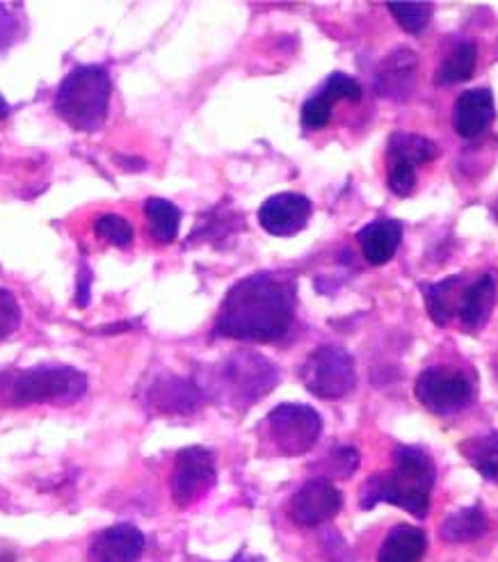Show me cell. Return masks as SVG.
I'll use <instances>...</instances> for the list:
<instances>
[{
    "label": "cell",
    "mask_w": 498,
    "mask_h": 562,
    "mask_svg": "<svg viewBox=\"0 0 498 562\" xmlns=\"http://www.w3.org/2000/svg\"><path fill=\"white\" fill-rule=\"evenodd\" d=\"M113 97V78L103 67H76L55 94V110L76 131H99L110 110Z\"/></svg>",
    "instance_id": "3"
},
{
    "label": "cell",
    "mask_w": 498,
    "mask_h": 562,
    "mask_svg": "<svg viewBox=\"0 0 498 562\" xmlns=\"http://www.w3.org/2000/svg\"><path fill=\"white\" fill-rule=\"evenodd\" d=\"M21 325V306L12 291L0 289V341H5Z\"/></svg>",
    "instance_id": "29"
},
{
    "label": "cell",
    "mask_w": 498,
    "mask_h": 562,
    "mask_svg": "<svg viewBox=\"0 0 498 562\" xmlns=\"http://www.w3.org/2000/svg\"><path fill=\"white\" fill-rule=\"evenodd\" d=\"M386 8L409 35H421L432 19L430 3H386Z\"/></svg>",
    "instance_id": "27"
},
{
    "label": "cell",
    "mask_w": 498,
    "mask_h": 562,
    "mask_svg": "<svg viewBox=\"0 0 498 562\" xmlns=\"http://www.w3.org/2000/svg\"><path fill=\"white\" fill-rule=\"evenodd\" d=\"M217 481L215 458L202 446H190L177 456L172 473V498L179 508L204 498Z\"/></svg>",
    "instance_id": "9"
},
{
    "label": "cell",
    "mask_w": 498,
    "mask_h": 562,
    "mask_svg": "<svg viewBox=\"0 0 498 562\" xmlns=\"http://www.w3.org/2000/svg\"><path fill=\"white\" fill-rule=\"evenodd\" d=\"M494 117H496V108H494L491 90L476 88V90H466L457 97L453 108V126L460 137L474 139L483 135L494 122Z\"/></svg>",
    "instance_id": "16"
},
{
    "label": "cell",
    "mask_w": 498,
    "mask_h": 562,
    "mask_svg": "<svg viewBox=\"0 0 498 562\" xmlns=\"http://www.w3.org/2000/svg\"><path fill=\"white\" fill-rule=\"evenodd\" d=\"M215 382L231 405L245 409L261 401L265 393H270L276 386L280 373H276L272 363L259 352L238 350L223 361Z\"/></svg>",
    "instance_id": "5"
},
{
    "label": "cell",
    "mask_w": 498,
    "mask_h": 562,
    "mask_svg": "<svg viewBox=\"0 0 498 562\" xmlns=\"http://www.w3.org/2000/svg\"><path fill=\"white\" fill-rule=\"evenodd\" d=\"M343 508L341 492L327 477H314L304 483L291 498L288 515L302 528H314L335 519Z\"/></svg>",
    "instance_id": "10"
},
{
    "label": "cell",
    "mask_w": 498,
    "mask_h": 562,
    "mask_svg": "<svg viewBox=\"0 0 498 562\" xmlns=\"http://www.w3.org/2000/svg\"><path fill=\"white\" fill-rule=\"evenodd\" d=\"M295 318V293L286 279L261 272L252 274L227 293L215 321L219 336L236 341H280Z\"/></svg>",
    "instance_id": "1"
},
{
    "label": "cell",
    "mask_w": 498,
    "mask_h": 562,
    "mask_svg": "<svg viewBox=\"0 0 498 562\" xmlns=\"http://www.w3.org/2000/svg\"><path fill=\"white\" fill-rule=\"evenodd\" d=\"M234 562H242V555H238ZM259 562H263V560H259Z\"/></svg>",
    "instance_id": "32"
},
{
    "label": "cell",
    "mask_w": 498,
    "mask_h": 562,
    "mask_svg": "<svg viewBox=\"0 0 498 562\" xmlns=\"http://www.w3.org/2000/svg\"><path fill=\"white\" fill-rule=\"evenodd\" d=\"M396 469L371 475L362 487L359 505L364 510L377 503H392L417 519L430 513V490L434 485L437 469L428 453L414 446H398L394 456Z\"/></svg>",
    "instance_id": "2"
},
{
    "label": "cell",
    "mask_w": 498,
    "mask_h": 562,
    "mask_svg": "<svg viewBox=\"0 0 498 562\" xmlns=\"http://www.w3.org/2000/svg\"><path fill=\"white\" fill-rule=\"evenodd\" d=\"M359 467V453L354 448H335L329 451L327 458L318 464V469H322L325 475L329 477H350Z\"/></svg>",
    "instance_id": "28"
},
{
    "label": "cell",
    "mask_w": 498,
    "mask_h": 562,
    "mask_svg": "<svg viewBox=\"0 0 498 562\" xmlns=\"http://www.w3.org/2000/svg\"><path fill=\"white\" fill-rule=\"evenodd\" d=\"M147 403L160 414H192L204 403V391L185 378L162 375L147 389Z\"/></svg>",
    "instance_id": "13"
},
{
    "label": "cell",
    "mask_w": 498,
    "mask_h": 562,
    "mask_svg": "<svg viewBox=\"0 0 498 562\" xmlns=\"http://www.w3.org/2000/svg\"><path fill=\"white\" fill-rule=\"evenodd\" d=\"M88 391V378L71 367H37L16 373L8 382L10 405L76 403Z\"/></svg>",
    "instance_id": "4"
},
{
    "label": "cell",
    "mask_w": 498,
    "mask_h": 562,
    "mask_svg": "<svg viewBox=\"0 0 498 562\" xmlns=\"http://www.w3.org/2000/svg\"><path fill=\"white\" fill-rule=\"evenodd\" d=\"M419 60L411 48H396L386 55L377 71V94L384 99L405 101L417 86Z\"/></svg>",
    "instance_id": "15"
},
{
    "label": "cell",
    "mask_w": 498,
    "mask_h": 562,
    "mask_svg": "<svg viewBox=\"0 0 498 562\" xmlns=\"http://www.w3.org/2000/svg\"><path fill=\"white\" fill-rule=\"evenodd\" d=\"M145 215L154 240H158L160 245H170L177 240L181 227V211L172 202L162 200V196H151L145 204Z\"/></svg>",
    "instance_id": "23"
},
{
    "label": "cell",
    "mask_w": 498,
    "mask_h": 562,
    "mask_svg": "<svg viewBox=\"0 0 498 562\" xmlns=\"http://www.w3.org/2000/svg\"><path fill=\"white\" fill-rule=\"evenodd\" d=\"M14 33V21L8 12L0 10V46H5L12 40Z\"/></svg>",
    "instance_id": "30"
},
{
    "label": "cell",
    "mask_w": 498,
    "mask_h": 562,
    "mask_svg": "<svg viewBox=\"0 0 498 562\" xmlns=\"http://www.w3.org/2000/svg\"><path fill=\"white\" fill-rule=\"evenodd\" d=\"M439 149L428 137L414 135V133H394L389 137V149H386V156H389V165H407V167H423L437 158Z\"/></svg>",
    "instance_id": "20"
},
{
    "label": "cell",
    "mask_w": 498,
    "mask_h": 562,
    "mask_svg": "<svg viewBox=\"0 0 498 562\" xmlns=\"http://www.w3.org/2000/svg\"><path fill=\"white\" fill-rule=\"evenodd\" d=\"M145 536L131 524L101 530L90 544V562H137L145 553Z\"/></svg>",
    "instance_id": "14"
},
{
    "label": "cell",
    "mask_w": 498,
    "mask_h": 562,
    "mask_svg": "<svg viewBox=\"0 0 498 562\" xmlns=\"http://www.w3.org/2000/svg\"><path fill=\"white\" fill-rule=\"evenodd\" d=\"M94 234L105 240L107 245H115V247H128L133 243V224L117 215V213H103L97 217L94 222Z\"/></svg>",
    "instance_id": "26"
},
{
    "label": "cell",
    "mask_w": 498,
    "mask_h": 562,
    "mask_svg": "<svg viewBox=\"0 0 498 562\" xmlns=\"http://www.w3.org/2000/svg\"><path fill=\"white\" fill-rule=\"evenodd\" d=\"M322 418L309 405L284 403L274 407L268 416V435L272 446L282 456H304L309 453L320 439Z\"/></svg>",
    "instance_id": "7"
},
{
    "label": "cell",
    "mask_w": 498,
    "mask_h": 562,
    "mask_svg": "<svg viewBox=\"0 0 498 562\" xmlns=\"http://www.w3.org/2000/svg\"><path fill=\"white\" fill-rule=\"evenodd\" d=\"M10 115V105L8 101L3 99V94H0V120H5Z\"/></svg>",
    "instance_id": "31"
},
{
    "label": "cell",
    "mask_w": 498,
    "mask_h": 562,
    "mask_svg": "<svg viewBox=\"0 0 498 562\" xmlns=\"http://www.w3.org/2000/svg\"><path fill=\"white\" fill-rule=\"evenodd\" d=\"M299 378L316 398H322V401L346 398L356 384L354 359L341 346H320L304 359Z\"/></svg>",
    "instance_id": "6"
},
{
    "label": "cell",
    "mask_w": 498,
    "mask_h": 562,
    "mask_svg": "<svg viewBox=\"0 0 498 562\" xmlns=\"http://www.w3.org/2000/svg\"><path fill=\"white\" fill-rule=\"evenodd\" d=\"M462 277H449L444 281H437V284L423 286V297L428 304V312L437 325H449L453 316L460 312V302H462Z\"/></svg>",
    "instance_id": "21"
},
{
    "label": "cell",
    "mask_w": 498,
    "mask_h": 562,
    "mask_svg": "<svg viewBox=\"0 0 498 562\" xmlns=\"http://www.w3.org/2000/svg\"><path fill=\"white\" fill-rule=\"evenodd\" d=\"M312 209L309 196L299 192H280L263 202L259 209V222L272 236H295L307 227Z\"/></svg>",
    "instance_id": "11"
},
{
    "label": "cell",
    "mask_w": 498,
    "mask_h": 562,
    "mask_svg": "<svg viewBox=\"0 0 498 562\" xmlns=\"http://www.w3.org/2000/svg\"><path fill=\"white\" fill-rule=\"evenodd\" d=\"M496 304V279L494 274H483L472 286L464 289L460 302V323L466 329H480L487 325Z\"/></svg>",
    "instance_id": "18"
},
{
    "label": "cell",
    "mask_w": 498,
    "mask_h": 562,
    "mask_svg": "<svg viewBox=\"0 0 498 562\" xmlns=\"http://www.w3.org/2000/svg\"><path fill=\"white\" fill-rule=\"evenodd\" d=\"M364 257L371 266L389 263L403 240V224L396 220H375L356 234Z\"/></svg>",
    "instance_id": "17"
},
{
    "label": "cell",
    "mask_w": 498,
    "mask_h": 562,
    "mask_svg": "<svg viewBox=\"0 0 498 562\" xmlns=\"http://www.w3.org/2000/svg\"><path fill=\"white\" fill-rule=\"evenodd\" d=\"M464 458L474 469L491 483H498V432H489L476 439H468L464 446Z\"/></svg>",
    "instance_id": "25"
},
{
    "label": "cell",
    "mask_w": 498,
    "mask_h": 562,
    "mask_svg": "<svg viewBox=\"0 0 498 562\" xmlns=\"http://www.w3.org/2000/svg\"><path fill=\"white\" fill-rule=\"evenodd\" d=\"M485 532H487V517L478 508V505H474V508H462V510L453 513L439 528L441 540H446L451 544L474 542V540L483 538Z\"/></svg>",
    "instance_id": "22"
},
{
    "label": "cell",
    "mask_w": 498,
    "mask_h": 562,
    "mask_svg": "<svg viewBox=\"0 0 498 562\" xmlns=\"http://www.w3.org/2000/svg\"><path fill=\"white\" fill-rule=\"evenodd\" d=\"M476 60H478V46L474 42H460L449 53V58L437 69L434 82L437 86H457V82L468 80L474 76Z\"/></svg>",
    "instance_id": "24"
},
{
    "label": "cell",
    "mask_w": 498,
    "mask_h": 562,
    "mask_svg": "<svg viewBox=\"0 0 498 562\" xmlns=\"http://www.w3.org/2000/svg\"><path fill=\"white\" fill-rule=\"evenodd\" d=\"M359 101L362 99V86L359 82L341 71L331 74L325 86L320 88L318 94L304 101L302 105V126L307 131H320L329 124L331 120V108H335L337 101Z\"/></svg>",
    "instance_id": "12"
},
{
    "label": "cell",
    "mask_w": 498,
    "mask_h": 562,
    "mask_svg": "<svg viewBox=\"0 0 498 562\" xmlns=\"http://www.w3.org/2000/svg\"><path fill=\"white\" fill-rule=\"evenodd\" d=\"M414 393H417L419 403L432 414L449 416L472 405L474 384L462 371L434 367L419 375Z\"/></svg>",
    "instance_id": "8"
},
{
    "label": "cell",
    "mask_w": 498,
    "mask_h": 562,
    "mask_svg": "<svg viewBox=\"0 0 498 562\" xmlns=\"http://www.w3.org/2000/svg\"><path fill=\"white\" fill-rule=\"evenodd\" d=\"M426 551V532L417 526L400 524L384 538L377 553V562H421Z\"/></svg>",
    "instance_id": "19"
}]
</instances>
